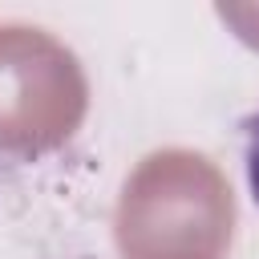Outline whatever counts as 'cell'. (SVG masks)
Masks as SVG:
<instances>
[{
	"label": "cell",
	"instance_id": "6da1fadb",
	"mask_svg": "<svg viewBox=\"0 0 259 259\" xmlns=\"http://www.w3.org/2000/svg\"><path fill=\"white\" fill-rule=\"evenodd\" d=\"M235 198L223 170L190 150H158L117 202L121 259H227Z\"/></svg>",
	"mask_w": 259,
	"mask_h": 259
},
{
	"label": "cell",
	"instance_id": "3957f363",
	"mask_svg": "<svg viewBox=\"0 0 259 259\" xmlns=\"http://www.w3.org/2000/svg\"><path fill=\"white\" fill-rule=\"evenodd\" d=\"M247 182H251V194L259 202V117L251 121V142H247Z\"/></svg>",
	"mask_w": 259,
	"mask_h": 259
},
{
	"label": "cell",
	"instance_id": "7a4b0ae2",
	"mask_svg": "<svg viewBox=\"0 0 259 259\" xmlns=\"http://www.w3.org/2000/svg\"><path fill=\"white\" fill-rule=\"evenodd\" d=\"M89 109L77 57L32 24H0V150L40 158L61 150Z\"/></svg>",
	"mask_w": 259,
	"mask_h": 259
}]
</instances>
